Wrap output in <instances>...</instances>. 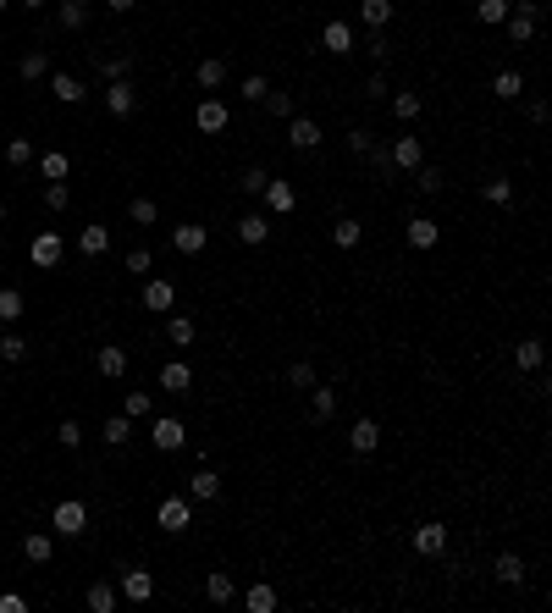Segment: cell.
<instances>
[{
  "label": "cell",
  "mask_w": 552,
  "mask_h": 613,
  "mask_svg": "<svg viewBox=\"0 0 552 613\" xmlns=\"http://www.w3.org/2000/svg\"><path fill=\"white\" fill-rule=\"evenodd\" d=\"M83 525H88L83 503H61L56 508V530H61V536H83Z\"/></svg>",
  "instance_id": "cell-1"
},
{
  "label": "cell",
  "mask_w": 552,
  "mask_h": 613,
  "mask_svg": "<svg viewBox=\"0 0 552 613\" xmlns=\"http://www.w3.org/2000/svg\"><path fill=\"white\" fill-rule=\"evenodd\" d=\"M160 525L166 530H188V503H183V497H166V503H160Z\"/></svg>",
  "instance_id": "cell-2"
},
{
  "label": "cell",
  "mask_w": 552,
  "mask_h": 613,
  "mask_svg": "<svg viewBox=\"0 0 552 613\" xmlns=\"http://www.w3.org/2000/svg\"><path fill=\"white\" fill-rule=\"evenodd\" d=\"M193 122L205 127V133H221V127H227V106H215V100H205V106L193 111Z\"/></svg>",
  "instance_id": "cell-3"
},
{
  "label": "cell",
  "mask_w": 552,
  "mask_h": 613,
  "mask_svg": "<svg viewBox=\"0 0 552 613\" xmlns=\"http://www.w3.org/2000/svg\"><path fill=\"white\" fill-rule=\"evenodd\" d=\"M326 50H337V56H348V50H354V34H348V22H326Z\"/></svg>",
  "instance_id": "cell-4"
},
{
  "label": "cell",
  "mask_w": 552,
  "mask_h": 613,
  "mask_svg": "<svg viewBox=\"0 0 552 613\" xmlns=\"http://www.w3.org/2000/svg\"><path fill=\"white\" fill-rule=\"evenodd\" d=\"M315 144H320V127L310 116H298L293 122V149H315Z\"/></svg>",
  "instance_id": "cell-5"
},
{
  "label": "cell",
  "mask_w": 552,
  "mask_h": 613,
  "mask_svg": "<svg viewBox=\"0 0 552 613\" xmlns=\"http://www.w3.org/2000/svg\"><path fill=\"white\" fill-rule=\"evenodd\" d=\"M414 547H420V552H442V547H447V530H442V525H420Z\"/></svg>",
  "instance_id": "cell-6"
},
{
  "label": "cell",
  "mask_w": 552,
  "mask_h": 613,
  "mask_svg": "<svg viewBox=\"0 0 552 613\" xmlns=\"http://www.w3.org/2000/svg\"><path fill=\"white\" fill-rule=\"evenodd\" d=\"M376 442H382V425H376V420H359V425H354V447H359V453H370Z\"/></svg>",
  "instance_id": "cell-7"
},
{
  "label": "cell",
  "mask_w": 552,
  "mask_h": 613,
  "mask_svg": "<svg viewBox=\"0 0 552 613\" xmlns=\"http://www.w3.org/2000/svg\"><path fill=\"white\" fill-rule=\"evenodd\" d=\"M171 298H177V293H171V282H149V288H144L149 310H171Z\"/></svg>",
  "instance_id": "cell-8"
},
{
  "label": "cell",
  "mask_w": 552,
  "mask_h": 613,
  "mask_svg": "<svg viewBox=\"0 0 552 613\" xmlns=\"http://www.w3.org/2000/svg\"><path fill=\"white\" fill-rule=\"evenodd\" d=\"M155 447H183V425L177 420H155Z\"/></svg>",
  "instance_id": "cell-9"
},
{
  "label": "cell",
  "mask_w": 552,
  "mask_h": 613,
  "mask_svg": "<svg viewBox=\"0 0 552 613\" xmlns=\"http://www.w3.org/2000/svg\"><path fill=\"white\" fill-rule=\"evenodd\" d=\"M409 243L414 249H431L436 243V221H409Z\"/></svg>",
  "instance_id": "cell-10"
},
{
  "label": "cell",
  "mask_w": 552,
  "mask_h": 613,
  "mask_svg": "<svg viewBox=\"0 0 552 613\" xmlns=\"http://www.w3.org/2000/svg\"><path fill=\"white\" fill-rule=\"evenodd\" d=\"M160 381H166V387H171V392H188V365H160Z\"/></svg>",
  "instance_id": "cell-11"
},
{
  "label": "cell",
  "mask_w": 552,
  "mask_h": 613,
  "mask_svg": "<svg viewBox=\"0 0 552 613\" xmlns=\"http://www.w3.org/2000/svg\"><path fill=\"white\" fill-rule=\"evenodd\" d=\"M237 238H243V243H265V238H271V221H260V216H249V221L237 227Z\"/></svg>",
  "instance_id": "cell-12"
},
{
  "label": "cell",
  "mask_w": 552,
  "mask_h": 613,
  "mask_svg": "<svg viewBox=\"0 0 552 613\" xmlns=\"http://www.w3.org/2000/svg\"><path fill=\"white\" fill-rule=\"evenodd\" d=\"M34 260H39V265H56V260H61V238H50V233H44L39 243H34Z\"/></svg>",
  "instance_id": "cell-13"
},
{
  "label": "cell",
  "mask_w": 552,
  "mask_h": 613,
  "mask_svg": "<svg viewBox=\"0 0 552 613\" xmlns=\"http://www.w3.org/2000/svg\"><path fill=\"white\" fill-rule=\"evenodd\" d=\"M508 28H513V39L525 44V39H531V34H536V6H525V11H519V17L508 22Z\"/></svg>",
  "instance_id": "cell-14"
},
{
  "label": "cell",
  "mask_w": 552,
  "mask_h": 613,
  "mask_svg": "<svg viewBox=\"0 0 552 613\" xmlns=\"http://www.w3.org/2000/svg\"><path fill=\"white\" fill-rule=\"evenodd\" d=\"M106 106L116 111V116H128V111H133V88H128V83H116V88L106 94Z\"/></svg>",
  "instance_id": "cell-15"
},
{
  "label": "cell",
  "mask_w": 552,
  "mask_h": 613,
  "mask_svg": "<svg viewBox=\"0 0 552 613\" xmlns=\"http://www.w3.org/2000/svg\"><path fill=\"white\" fill-rule=\"evenodd\" d=\"M122 592H128L133 602H144V597H149V574H144V569H133L128 580H122Z\"/></svg>",
  "instance_id": "cell-16"
},
{
  "label": "cell",
  "mask_w": 552,
  "mask_h": 613,
  "mask_svg": "<svg viewBox=\"0 0 552 613\" xmlns=\"http://www.w3.org/2000/svg\"><path fill=\"white\" fill-rule=\"evenodd\" d=\"M359 11H364V22H370V28H382V22L392 17V6H387V0H364Z\"/></svg>",
  "instance_id": "cell-17"
},
{
  "label": "cell",
  "mask_w": 552,
  "mask_h": 613,
  "mask_svg": "<svg viewBox=\"0 0 552 613\" xmlns=\"http://www.w3.org/2000/svg\"><path fill=\"white\" fill-rule=\"evenodd\" d=\"M50 88H56V100H66V106H72V100H83V88H78V78H66V72H61V78H56Z\"/></svg>",
  "instance_id": "cell-18"
},
{
  "label": "cell",
  "mask_w": 552,
  "mask_h": 613,
  "mask_svg": "<svg viewBox=\"0 0 552 613\" xmlns=\"http://www.w3.org/2000/svg\"><path fill=\"white\" fill-rule=\"evenodd\" d=\"M100 370H106V376H122V370H128V354H116V348H100Z\"/></svg>",
  "instance_id": "cell-19"
},
{
  "label": "cell",
  "mask_w": 552,
  "mask_h": 613,
  "mask_svg": "<svg viewBox=\"0 0 552 613\" xmlns=\"http://www.w3.org/2000/svg\"><path fill=\"white\" fill-rule=\"evenodd\" d=\"M332 238H337V243H342V249H354V243H359V221H337V227H332Z\"/></svg>",
  "instance_id": "cell-20"
},
{
  "label": "cell",
  "mask_w": 552,
  "mask_h": 613,
  "mask_svg": "<svg viewBox=\"0 0 552 613\" xmlns=\"http://www.w3.org/2000/svg\"><path fill=\"white\" fill-rule=\"evenodd\" d=\"M17 315H22V293L6 288V293H0V320H17Z\"/></svg>",
  "instance_id": "cell-21"
},
{
  "label": "cell",
  "mask_w": 552,
  "mask_h": 613,
  "mask_svg": "<svg viewBox=\"0 0 552 613\" xmlns=\"http://www.w3.org/2000/svg\"><path fill=\"white\" fill-rule=\"evenodd\" d=\"M106 227H83V254H106Z\"/></svg>",
  "instance_id": "cell-22"
},
{
  "label": "cell",
  "mask_w": 552,
  "mask_h": 613,
  "mask_svg": "<svg viewBox=\"0 0 552 613\" xmlns=\"http://www.w3.org/2000/svg\"><path fill=\"white\" fill-rule=\"evenodd\" d=\"M215 492H221V481H215L210 470H199V475H193V497H215Z\"/></svg>",
  "instance_id": "cell-23"
},
{
  "label": "cell",
  "mask_w": 552,
  "mask_h": 613,
  "mask_svg": "<svg viewBox=\"0 0 552 613\" xmlns=\"http://www.w3.org/2000/svg\"><path fill=\"white\" fill-rule=\"evenodd\" d=\"M22 552H28L34 564H44V558H50V536H28V542H22Z\"/></svg>",
  "instance_id": "cell-24"
},
{
  "label": "cell",
  "mask_w": 552,
  "mask_h": 613,
  "mask_svg": "<svg viewBox=\"0 0 552 613\" xmlns=\"http://www.w3.org/2000/svg\"><path fill=\"white\" fill-rule=\"evenodd\" d=\"M221 78H227V66H221V61H199V83H205V88H215Z\"/></svg>",
  "instance_id": "cell-25"
},
{
  "label": "cell",
  "mask_w": 552,
  "mask_h": 613,
  "mask_svg": "<svg viewBox=\"0 0 552 613\" xmlns=\"http://www.w3.org/2000/svg\"><path fill=\"white\" fill-rule=\"evenodd\" d=\"M88 608H94V613H111V608H116L111 586H94V592H88Z\"/></svg>",
  "instance_id": "cell-26"
},
{
  "label": "cell",
  "mask_w": 552,
  "mask_h": 613,
  "mask_svg": "<svg viewBox=\"0 0 552 613\" xmlns=\"http://www.w3.org/2000/svg\"><path fill=\"white\" fill-rule=\"evenodd\" d=\"M83 17H88L83 0H66V6H61V22H66V28H83Z\"/></svg>",
  "instance_id": "cell-27"
},
{
  "label": "cell",
  "mask_w": 552,
  "mask_h": 613,
  "mask_svg": "<svg viewBox=\"0 0 552 613\" xmlns=\"http://www.w3.org/2000/svg\"><path fill=\"white\" fill-rule=\"evenodd\" d=\"M392 155H398V166H420V144H414V138H404Z\"/></svg>",
  "instance_id": "cell-28"
},
{
  "label": "cell",
  "mask_w": 552,
  "mask_h": 613,
  "mask_svg": "<svg viewBox=\"0 0 552 613\" xmlns=\"http://www.w3.org/2000/svg\"><path fill=\"white\" fill-rule=\"evenodd\" d=\"M519 72H503V78H497V94H503V100H519Z\"/></svg>",
  "instance_id": "cell-29"
},
{
  "label": "cell",
  "mask_w": 552,
  "mask_h": 613,
  "mask_svg": "<svg viewBox=\"0 0 552 613\" xmlns=\"http://www.w3.org/2000/svg\"><path fill=\"white\" fill-rule=\"evenodd\" d=\"M519 558H497V580H503V586H513V580H519Z\"/></svg>",
  "instance_id": "cell-30"
},
{
  "label": "cell",
  "mask_w": 552,
  "mask_h": 613,
  "mask_svg": "<svg viewBox=\"0 0 552 613\" xmlns=\"http://www.w3.org/2000/svg\"><path fill=\"white\" fill-rule=\"evenodd\" d=\"M199 243H205V227H183V233H177V249H199Z\"/></svg>",
  "instance_id": "cell-31"
},
{
  "label": "cell",
  "mask_w": 552,
  "mask_h": 613,
  "mask_svg": "<svg viewBox=\"0 0 552 613\" xmlns=\"http://www.w3.org/2000/svg\"><path fill=\"white\" fill-rule=\"evenodd\" d=\"M519 365H525V370H536V365H541V343H519Z\"/></svg>",
  "instance_id": "cell-32"
},
{
  "label": "cell",
  "mask_w": 552,
  "mask_h": 613,
  "mask_svg": "<svg viewBox=\"0 0 552 613\" xmlns=\"http://www.w3.org/2000/svg\"><path fill=\"white\" fill-rule=\"evenodd\" d=\"M503 17H508L503 0H481V22H503Z\"/></svg>",
  "instance_id": "cell-33"
},
{
  "label": "cell",
  "mask_w": 552,
  "mask_h": 613,
  "mask_svg": "<svg viewBox=\"0 0 552 613\" xmlns=\"http://www.w3.org/2000/svg\"><path fill=\"white\" fill-rule=\"evenodd\" d=\"M249 608H260V613H265V608H276L271 586H255V592H249Z\"/></svg>",
  "instance_id": "cell-34"
},
{
  "label": "cell",
  "mask_w": 552,
  "mask_h": 613,
  "mask_svg": "<svg viewBox=\"0 0 552 613\" xmlns=\"http://www.w3.org/2000/svg\"><path fill=\"white\" fill-rule=\"evenodd\" d=\"M271 205H276V211H287V205H293V188H287V183H271Z\"/></svg>",
  "instance_id": "cell-35"
},
{
  "label": "cell",
  "mask_w": 552,
  "mask_h": 613,
  "mask_svg": "<svg viewBox=\"0 0 552 613\" xmlns=\"http://www.w3.org/2000/svg\"><path fill=\"white\" fill-rule=\"evenodd\" d=\"M210 597H215V602H227V597H232V580H227V574H210Z\"/></svg>",
  "instance_id": "cell-36"
},
{
  "label": "cell",
  "mask_w": 552,
  "mask_h": 613,
  "mask_svg": "<svg viewBox=\"0 0 552 613\" xmlns=\"http://www.w3.org/2000/svg\"><path fill=\"white\" fill-rule=\"evenodd\" d=\"M22 354H28V348H22V338H6V343H0V360H22Z\"/></svg>",
  "instance_id": "cell-37"
},
{
  "label": "cell",
  "mask_w": 552,
  "mask_h": 613,
  "mask_svg": "<svg viewBox=\"0 0 552 613\" xmlns=\"http://www.w3.org/2000/svg\"><path fill=\"white\" fill-rule=\"evenodd\" d=\"M171 343H193V320H171Z\"/></svg>",
  "instance_id": "cell-38"
},
{
  "label": "cell",
  "mask_w": 552,
  "mask_h": 613,
  "mask_svg": "<svg viewBox=\"0 0 552 613\" xmlns=\"http://www.w3.org/2000/svg\"><path fill=\"white\" fill-rule=\"evenodd\" d=\"M106 442H128V420H106Z\"/></svg>",
  "instance_id": "cell-39"
},
{
  "label": "cell",
  "mask_w": 552,
  "mask_h": 613,
  "mask_svg": "<svg viewBox=\"0 0 552 613\" xmlns=\"http://www.w3.org/2000/svg\"><path fill=\"white\" fill-rule=\"evenodd\" d=\"M265 88H271L265 78H249V83H243V100H265Z\"/></svg>",
  "instance_id": "cell-40"
},
{
  "label": "cell",
  "mask_w": 552,
  "mask_h": 613,
  "mask_svg": "<svg viewBox=\"0 0 552 613\" xmlns=\"http://www.w3.org/2000/svg\"><path fill=\"white\" fill-rule=\"evenodd\" d=\"M28 155H34V144H28V138H17V144H11V166H28Z\"/></svg>",
  "instance_id": "cell-41"
},
{
  "label": "cell",
  "mask_w": 552,
  "mask_h": 613,
  "mask_svg": "<svg viewBox=\"0 0 552 613\" xmlns=\"http://www.w3.org/2000/svg\"><path fill=\"white\" fill-rule=\"evenodd\" d=\"M133 221H138V227H149V221H155V205H149V199H138V205H133Z\"/></svg>",
  "instance_id": "cell-42"
},
{
  "label": "cell",
  "mask_w": 552,
  "mask_h": 613,
  "mask_svg": "<svg viewBox=\"0 0 552 613\" xmlns=\"http://www.w3.org/2000/svg\"><path fill=\"white\" fill-rule=\"evenodd\" d=\"M128 271H133V276H144V271H149V254H144V249H133V254H128Z\"/></svg>",
  "instance_id": "cell-43"
},
{
  "label": "cell",
  "mask_w": 552,
  "mask_h": 613,
  "mask_svg": "<svg viewBox=\"0 0 552 613\" xmlns=\"http://www.w3.org/2000/svg\"><path fill=\"white\" fill-rule=\"evenodd\" d=\"M392 106H398V116H414V111H420V100H414V94H398Z\"/></svg>",
  "instance_id": "cell-44"
},
{
  "label": "cell",
  "mask_w": 552,
  "mask_h": 613,
  "mask_svg": "<svg viewBox=\"0 0 552 613\" xmlns=\"http://www.w3.org/2000/svg\"><path fill=\"white\" fill-rule=\"evenodd\" d=\"M293 387H315V370L310 365H293Z\"/></svg>",
  "instance_id": "cell-45"
},
{
  "label": "cell",
  "mask_w": 552,
  "mask_h": 613,
  "mask_svg": "<svg viewBox=\"0 0 552 613\" xmlns=\"http://www.w3.org/2000/svg\"><path fill=\"white\" fill-rule=\"evenodd\" d=\"M315 415H320V420L332 415V392H326V387H315Z\"/></svg>",
  "instance_id": "cell-46"
},
{
  "label": "cell",
  "mask_w": 552,
  "mask_h": 613,
  "mask_svg": "<svg viewBox=\"0 0 552 613\" xmlns=\"http://www.w3.org/2000/svg\"><path fill=\"white\" fill-rule=\"evenodd\" d=\"M111 6H116V11H128V6H138V0H111Z\"/></svg>",
  "instance_id": "cell-47"
},
{
  "label": "cell",
  "mask_w": 552,
  "mask_h": 613,
  "mask_svg": "<svg viewBox=\"0 0 552 613\" xmlns=\"http://www.w3.org/2000/svg\"><path fill=\"white\" fill-rule=\"evenodd\" d=\"M22 6H44V0H22Z\"/></svg>",
  "instance_id": "cell-48"
},
{
  "label": "cell",
  "mask_w": 552,
  "mask_h": 613,
  "mask_svg": "<svg viewBox=\"0 0 552 613\" xmlns=\"http://www.w3.org/2000/svg\"><path fill=\"white\" fill-rule=\"evenodd\" d=\"M0 216H6V205H0Z\"/></svg>",
  "instance_id": "cell-49"
}]
</instances>
